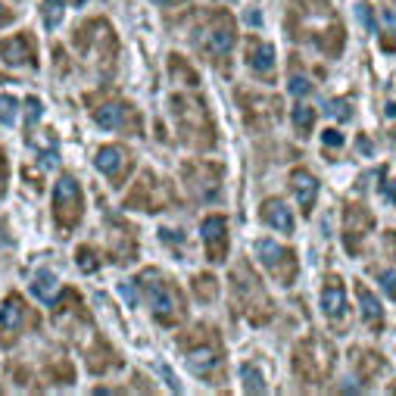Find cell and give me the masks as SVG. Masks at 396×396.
I'll use <instances>...</instances> for the list:
<instances>
[{"mask_svg":"<svg viewBox=\"0 0 396 396\" xmlns=\"http://www.w3.org/2000/svg\"><path fill=\"white\" fill-rule=\"evenodd\" d=\"M381 47H384V51H396V38H393V35H384Z\"/></svg>","mask_w":396,"mask_h":396,"instance_id":"44","label":"cell"},{"mask_svg":"<svg viewBox=\"0 0 396 396\" xmlns=\"http://www.w3.org/2000/svg\"><path fill=\"white\" fill-rule=\"evenodd\" d=\"M356 296H359V306H362V321H365V325H371L375 331H381V325H384V306L377 303V296L371 294L362 281L356 284Z\"/></svg>","mask_w":396,"mask_h":396,"instance_id":"24","label":"cell"},{"mask_svg":"<svg viewBox=\"0 0 396 396\" xmlns=\"http://www.w3.org/2000/svg\"><path fill=\"white\" fill-rule=\"evenodd\" d=\"M371 225H375V219H371V213L365 206H359V203H346V213H343V244L346 250L356 256L359 253V244L365 240V234L371 231Z\"/></svg>","mask_w":396,"mask_h":396,"instance_id":"17","label":"cell"},{"mask_svg":"<svg viewBox=\"0 0 396 396\" xmlns=\"http://www.w3.org/2000/svg\"><path fill=\"white\" fill-rule=\"evenodd\" d=\"M91 119H94L103 132H125V128H132V134H144L141 132V116L132 103L103 100L100 107L91 109Z\"/></svg>","mask_w":396,"mask_h":396,"instance_id":"13","label":"cell"},{"mask_svg":"<svg viewBox=\"0 0 396 396\" xmlns=\"http://www.w3.org/2000/svg\"><path fill=\"white\" fill-rule=\"evenodd\" d=\"M381 287L387 290L390 300H396V271H381Z\"/></svg>","mask_w":396,"mask_h":396,"instance_id":"37","label":"cell"},{"mask_svg":"<svg viewBox=\"0 0 396 396\" xmlns=\"http://www.w3.org/2000/svg\"><path fill=\"white\" fill-rule=\"evenodd\" d=\"M381 194L387 197L390 203H396V181H387V184H384V188H381Z\"/></svg>","mask_w":396,"mask_h":396,"instance_id":"42","label":"cell"},{"mask_svg":"<svg viewBox=\"0 0 396 396\" xmlns=\"http://www.w3.org/2000/svg\"><path fill=\"white\" fill-rule=\"evenodd\" d=\"M169 69H172V75H181V78H184V84H197L194 69H190V66L184 63V57H178V53H172V60H169Z\"/></svg>","mask_w":396,"mask_h":396,"instance_id":"32","label":"cell"},{"mask_svg":"<svg viewBox=\"0 0 396 396\" xmlns=\"http://www.w3.org/2000/svg\"><path fill=\"white\" fill-rule=\"evenodd\" d=\"M75 262H78V269L82 271H97L100 269V253H97L94 246L84 244V246H78L75 250Z\"/></svg>","mask_w":396,"mask_h":396,"instance_id":"30","label":"cell"},{"mask_svg":"<svg viewBox=\"0 0 396 396\" xmlns=\"http://www.w3.org/2000/svg\"><path fill=\"white\" fill-rule=\"evenodd\" d=\"M178 346L184 352V362L197 377L206 384H222V371H225V350H222V337L215 327L200 325L194 331L181 334Z\"/></svg>","mask_w":396,"mask_h":396,"instance_id":"1","label":"cell"},{"mask_svg":"<svg viewBox=\"0 0 396 396\" xmlns=\"http://www.w3.org/2000/svg\"><path fill=\"white\" fill-rule=\"evenodd\" d=\"M134 284L144 290L147 306H150V315L156 318V325L163 327L181 325L184 315H188V303H184V294L175 281H169L159 269H147Z\"/></svg>","mask_w":396,"mask_h":396,"instance_id":"2","label":"cell"},{"mask_svg":"<svg viewBox=\"0 0 396 396\" xmlns=\"http://www.w3.org/2000/svg\"><path fill=\"white\" fill-rule=\"evenodd\" d=\"M103 44H116V35H113V26L107 19H91L72 35V47H75L82 57L88 60H107L113 63L116 60V51H103Z\"/></svg>","mask_w":396,"mask_h":396,"instance_id":"10","label":"cell"},{"mask_svg":"<svg viewBox=\"0 0 396 396\" xmlns=\"http://www.w3.org/2000/svg\"><path fill=\"white\" fill-rule=\"evenodd\" d=\"M13 19H16V13H13V10H10L7 3H0V28H3V26H10V22H13Z\"/></svg>","mask_w":396,"mask_h":396,"instance_id":"41","label":"cell"},{"mask_svg":"<svg viewBox=\"0 0 396 396\" xmlns=\"http://www.w3.org/2000/svg\"><path fill=\"white\" fill-rule=\"evenodd\" d=\"M172 122L181 132V141L197 150H213L215 147V125L209 116L206 103L194 94H175L172 97Z\"/></svg>","mask_w":396,"mask_h":396,"instance_id":"4","label":"cell"},{"mask_svg":"<svg viewBox=\"0 0 396 396\" xmlns=\"http://www.w3.org/2000/svg\"><path fill=\"white\" fill-rule=\"evenodd\" d=\"M119 294L125 296V300L132 303V306H134V303H138V296H134V287H132V284H122V287H119Z\"/></svg>","mask_w":396,"mask_h":396,"instance_id":"43","label":"cell"},{"mask_svg":"<svg viewBox=\"0 0 396 396\" xmlns=\"http://www.w3.org/2000/svg\"><path fill=\"white\" fill-rule=\"evenodd\" d=\"M32 294L38 296L41 303H51L53 296H57V275H53V271H38V275H35V281H32Z\"/></svg>","mask_w":396,"mask_h":396,"instance_id":"26","label":"cell"},{"mask_svg":"<svg viewBox=\"0 0 396 396\" xmlns=\"http://www.w3.org/2000/svg\"><path fill=\"white\" fill-rule=\"evenodd\" d=\"M150 3H156V7H175L178 0H150Z\"/></svg>","mask_w":396,"mask_h":396,"instance_id":"46","label":"cell"},{"mask_svg":"<svg viewBox=\"0 0 396 396\" xmlns=\"http://www.w3.org/2000/svg\"><path fill=\"white\" fill-rule=\"evenodd\" d=\"M200 237L206 246V259L209 262H225L228 259V219L219 213L206 215L200 222Z\"/></svg>","mask_w":396,"mask_h":396,"instance_id":"16","label":"cell"},{"mask_svg":"<svg viewBox=\"0 0 396 396\" xmlns=\"http://www.w3.org/2000/svg\"><path fill=\"white\" fill-rule=\"evenodd\" d=\"M244 60L256 75L269 78L271 72H275V44H269V41H262V38H250L246 41V57Z\"/></svg>","mask_w":396,"mask_h":396,"instance_id":"20","label":"cell"},{"mask_svg":"<svg viewBox=\"0 0 396 396\" xmlns=\"http://www.w3.org/2000/svg\"><path fill=\"white\" fill-rule=\"evenodd\" d=\"M331 365H334V352L325 340H303L300 346L294 350V371L300 381L306 384H318L331 375Z\"/></svg>","mask_w":396,"mask_h":396,"instance_id":"8","label":"cell"},{"mask_svg":"<svg viewBox=\"0 0 396 396\" xmlns=\"http://www.w3.org/2000/svg\"><path fill=\"white\" fill-rule=\"evenodd\" d=\"M0 122L3 125H13L16 122V100L10 94H0Z\"/></svg>","mask_w":396,"mask_h":396,"instance_id":"33","label":"cell"},{"mask_svg":"<svg viewBox=\"0 0 396 396\" xmlns=\"http://www.w3.org/2000/svg\"><path fill=\"white\" fill-rule=\"evenodd\" d=\"M169 203H172V188L153 172H144L125 197V209H141V213H159Z\"/></svg>","mask_w":396,"mask_h":396,"instance_id":"9","label":"cell"},{"mask_svg":"<svg viewBox=\"0 0 396 396\" xmlns=\"http://www.w3.org/2000/svg\"><path fill=\"white\" fill-rule=\"evenodd\" d=\"M228 3H234V0H228Z\"/></svg>","mask_w":396,"mask_h":396,"instance_id":"48","label":"cell"},{"mask_svg":"<svg viewBox=\"0 0 396 396\" xmlns=\"http://www.w3.org/2000/svg\"><path fill=\"white\" fill-rule=\"evenodd\" d=\"M387 116H390V119H396V100L387 103Z\"/></svg>","mask_w":396,"mask_h":396,"instance_id":"47","label":"cell"},{"mask_svg":"<svg viewBox=\"0 0 396 396\" xmlns=\"http://www.w3.org/2000/svg\"><path fill=\"white\" fill-rule=\"evenodd\" d=\"M26 107H28V125H35V122L41 119V113H44V109H41V100L38 97H28Z\"/></svg>","mask_w":396,"mask_h":396,"instance_id":"39","label":"cell"},{"mask_svg":"<svg viewBox=\"0 0 396 396\" xmlns=\"http://www.w3.org/2000/svg\"><path fill=\"white\" fill-rule=\"evenodd\" d=\"M51 381L53 384H72L75 381V368H72L69 359H57V365H51Z\"/></svg>","mask_w":396,"mask_h":396,"instance_id":"31","label":"cell"},{"mask_svg":"<svg viewBox=\"0 0 396 396\" xmlns=\"http://www.w3.org/2000/svg\"><path fill=\"white\" fill-rule=\"evenodd\" d=\"M256 256H259V262L269 269V275L275 278L278 284L290 287V284L296 281L300 262H296V253L294 250H287V246H281V244H275V240L262 237V240H256Z\"/></svg>","mask_w":396,"mask_h":396,"instance_id":"12","label":"cell"},{"mask_svg":"<svg viewBox=\"0 0 396 396\" xmlns=\"http://www.w3.org/2000/svg\"><path fill=\"white\" fill-rule=\"evenodd\" d=\"M84 215V190L82 184L72 175H60L57 184H53V222H57V231L72 234L75 225Z\"/></svg>","mask_w":396,"mask_h":396,"instance_id":"7","label":"cell"},{"mask_svg":"<svg viewBox=\"0 0 396 396\" xmlns=\"http://www.w3.org/2000/svg\"><path fill=\"white\" fill-rule=\"evenodd\" d=\"M231 300L237 306V312H244L250 318V325H265L271 318V300L265 294L262 281L253 275V269L246 262L234 265L231 271Z\"/></svg>","mask_w":396,"mask_h":396,"instance_id":"5","label":"cell"},{"mask_svg":"<svg viewBox=\"0 0 396 396\" xmlns=\"http://www.w3.org/2000/svg\"><path fill=\"white\" fill-rule=\"evenodd\" d=\"M287 91L294 97H306V94H312V82H309V78H303V75H290Z\"/></svg>","mask_w":396,"mask_h":396,"instance_id":"34","label":"cell"},{"mask_svg":"<svg viewBox=\"0 0 396 396\" xmlns=\"http://www.w3.org/2000/svg\"><path fill=\"white\" fill-rule=\"evenodd\" d=\"M72 7H78V3H84V0H44L41 3V19H44L47 28H57L60 22H63V13Z\"/></svg>","mask_w":396,"mask_h":396,"instance_id":"25","label":"cell"},{"mask_svg":"<svg viewBox=\"0 0 396 396\" xmlns=\"http://www.w3.org/2000/svg\"><path fill=\"white\" fill-rule=\"evenodd\" d=\"M7 181H10V163H7V153L0 150V197L7 194Z\"/></svg>","mask_w":396,"mask_h":396,"instance_id":"38","label":"cell"},{"mask_svg":"<svg viewBox=\"0 0 396 396\" xmlns=\"http://www.w3.org/2000/svg\"><path fill=\"white\" fill-rule=\"evenodd\" d=\"M240 103H244V119L246 125L256 128L259 125V113H265L269 119H278V100H271V97H259V94H246V91H240Z\"/></svg>","mask_w":396,"mask_h":396,"instance_id":"22","label":"cell"},{"mask_svg":"<svg viewBox=\"0 0 396 396\" xmlns=\"http://www.w3.org/2000/svg\"><path fill=\"white\" fill-rule=\"evenodd\" d=\"M190 44L203 60H209L215 66H228V57H231L234 44H237V26L228 16V10H209L200 26L194 28V35H190Z\"/></svg>","mask_w":396,"mask_h":396,"instance_id":"3","label":"cell"},{"mask_svg":"<svg viewBox=\"0 0 396 396\" xmlns=\"http://www.w3.org/2000/svg\"><path fill=\"white\" fill-rule=\"evenodd\" d=\"M222 178H225V169H222V163H213V159H188V163L181 165V181L197 203L219 200Z\"/></svg>","mask_w":396,"mask_h":396,"instance_id":"6","label":"cell"},{"mask_svg":"<svg viewBox=\"0 0 396 396\" xmlns=\"http://www.w3.org/2000/svg\"><path fill=\"white\" fill-rule=\"evenodd\" d=\"M0 60L10 66H28V69H38V41L35 35L19 32L10 35V38L0 41Z\"/></svg>","mask_w":396,"mask_h":396,"instance_id":"15","label":"cell"},{"mask_svg":"<svg viewBox=\"0 0 396 396\" xmlns=\"http://www.w3.org/2000/svg\"><path fill=\"white\" fill-rule=\"evenodd\" d=\"M88 368L94 371V375H107V371H113V368H122V356L103 337H97L94 346L88 350Z\"/></svg>","mask_w":396,"mask_h":396,"instance_id":"21","label":"cell"},{"mask_svg":"<svg viewBox=\"0 0 396 396\" xmlns=\"http://www.w3.org/2000/svg\"><path fill=\"white\" fill-rule=\"evenodd\" d=\"M290 190H294L303 215H312L315 197H318V178H315L309 169H294V172H290Z\"/></svg>","mask_w":396,"mask_h":396,"instance_id":"18","label":"cell"},{"mask_svg":"<svg viewBox=\"0 0 396 396\" xmlns=\"http://www.w3.org/2000/svg\"><path fill=\"white\" fill-rule=\"evenodd\" d=\"M259 215H262V222L269 228H275V231L294 234V213H290L281 200H265L262 203V213H259Z\"/></svg>","mask_w":396,"mask_h":396,"instance_id":"23","label":"cell"},{"mask_svg":"<svg viewBox=\"0 0 396 396\" xmlns=\"http://www.w3.org/2000/svg\"><path fill=\"white\" fill-rule=\"evenodd\" d=\"M321 144L325 147H343V132H337V128H325V132H321Z\"/></svg>","mask_w":396,"mask_h":396,"instance_id":"36","label":"cell"},{"mask_svg":"<svg viewBox=\"0 0 396 396\" xmlns=\"http://www.w3.org/2000/svg\"><path fill=\"white\" fill-rule=\"evenodd\" d=\"M321 312L327 315L331 321L343 318L346 312V287L340 281V275H327L325 287H321Z\"/></svg>","mask_w":396,"mask_h":396,"instance_id":"19","label":"cell"},{"mask_svg":"<svg viewBox=\"0 0 396 396\" xmlns=\"http://www.w3.org/2000/svg\"><path fill=\"white\" fill-rule=\"evenodd\" d=\"M384 244L390 246V253H393V259H396V234H393V231H390L387 237H384Z\"/></svg>","mask_w":396,"mask_h":396,"instance_id":"45","label":"cell"},{"mask_svg":"<svg viewBox=\"0 0 396 396\" xmlns=\"http://www.w3.org/2000/svg\"><path fill=\"white\" fill-rule=\"evenodd\" d=\"M359 19L365 22V28H368V32H375V16H371V10L365 7V3H362V7H359Z\"/></svg>","mask_w":396,"mask_h":396,"instance_id":"40","label":"cell"},{"mask_svg":"<svg viewBox=\"0 0 396 396\" xmlns=\"http://www.w3.org/2000/svg\"><path fill=\"white\" fill-rule=\"evenodd\" d=\"M290 119H294V128H296V134H300V138H309V134H312V128H315V109L312 107H306V103H296L294 113H290Z\"/></svg>","mask_w":396,"mask_h":396,"instance_id":"28","label":"cell"},{"mask_svg":"<svg viewBox=\"0 0 396 396\" xmlns=\"http://www.w3.org/2000/svg\"><path fill=\"white\" fill-rule=\"evenodd\" d=\"M94 165H97L100 175L109 178L113 188H122L125 178H128V172L134 169V156H132V150H125V147L107 144V147H100V150L94 153Z\"/></svg>","mask_w":396,"mask_h":396,"instance_id":"14","label":"cell"},{"mask_svg":"<svg viewBox=\"0 0 396 396\" xmlns=\"http://www.w3.org/2000/svg\"><path fill=\"white\" fill-rule=\"evenodd\" d=\"M190 287H194V296L200 303H213L215 294H219V281H215V275H194L190 278Z\"/></svg>","mask_w":396,"mask_h":396,"instance_id":"27","label":"cell"},{"mask_svg":"<svg viewBox=\"0 0 396 396\" xmlns=\"http://www.w3.org/2000/svg\"><path fill=\"white\" fill-rule=\"evenodd\" d=\"M26 325H35L32 309L26 306L19 294H10L0 303V350H13L26 334Z\"/></svg>","mask_w":396,"mask_h":396,"instance_id":"11","label":"cell"},{"mask_svg":"<svg viewBox=\"0 0 396 396\" xmlns=\"http://www.w3.org/2000/svg\"><path fill=\"white\" fill-rule=\"evenodd\" d=\"M327 116H334V119H340V122H346L352 116V109L346 107L343 100H334V103H327Z\"/></svg>","mask_w":396,"mask_h":396,"instance_id":"35","label":"cell"},{"mask_svg":"<svg viewBox=\"0 0 396 396\" xmlns=\"http://www.w3.org/2000/svg\"><path fill=\"white\" fill-rule=\"evenodd\" d=\"M240 377H244L246 393H265V377H262V371H259V365L244 362L240 365Z\"/></svg>","mask_w":396,"mask_h":396,"instance_id":"29","label":"cell"}]
</instances>
